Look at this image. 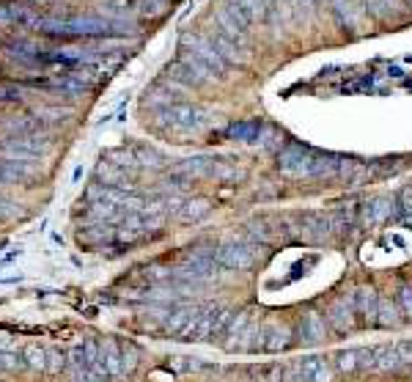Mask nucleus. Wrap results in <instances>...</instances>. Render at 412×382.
<instances>
[{
	"label": "nucleus",
	"instance_id": "obj_1",
	"mask_svg": "<svg viewBox=\"0 0 412 382\" xmlns=\"http://www.w3.org/2000/svg\"><path fill=\"white\" fill-rule=\"evenodd\" d=\"M33 28L47 33V36H61V39H96V36H116L121 33L119 22L102 19V17H36Z\"/></svg>",
	"mask_w": 412,
	"mask_h": 382
},
{
	"label": "nucleus",
	"instance_id": "obj_2",
	"mask_svg": "<svg viewBox=\"0 0 412 382\" xmlns=\"http://www.w3.org/2000/svg\"><path fill=\"white\" fill-rule=\"evenodd\" d=\"M277 165L289 176H330L338 168V162L333 157L314 154L311 149H302V146L283 149V152L277 154Z\"/></svg>",
	"mask_w": 412,
	"mask_h": 382
},
{
	"label": "nucleus",
	"instance_id": "obj_3",
	"mask_svg": "<svg viewBox=\"0 0 412 382\" xmlns=\"http://www.w3.org/2000/svg\"><path fill=\"white\" fill-rule=\"evenodd\" d=\"M157 116L165 127L179 130V132H190L204 124V110L196 105H187V102H168L157 110Z\"/></svg>",
	"mask_w": 412,
	"mask_h": 382
},
{
	"label": "nucleus",
	"instance_id": "obj_4",
	"mask_svg": "<svg viewBox=\"0 0 412 382\" xmlns=\"http://www.w3.org/2000/svg\"><path fill=\"white\" fill-rule=\"evenodd\" d=\"M214 261L220 267H228V270H250L259 261V248L245 245V242H228V245L217 248Z\"/></svg>",
	"mask_w": 412,
	"mask_h": 382
},
{
	"label": "nucleus",
	"instance_id": "obj_5",
	"mask_svg": "<svg viewBox=\"0 0 412 382\" xmlns=\"http://www.w3.org/2000/svg\"><path fill=\"white\" fill-rule=\"evenodd\" d=\"M184 44L190 47V50H184V58L198 61L206 72H212V75H223L225 72V61H223V55L217 53L214 44H209L204 39H190V36H184Z\"/></svg>",
	"mask_w": 412,
	"mask_h": 382
},
{
	"label": "nucleus",
	"instance_id": "obj_6",
	"mask_svg": "<svg viewBox=\"0 0 412 382\" xmlns=\"http://www.w3.org/2000/svg\"><path fill=\"white\" fill-rule=\"evenodd\" d=\"M228 322H231V313H228V311L206 308L204 313H201V319H198V327H196L193 338H196V341H206V338H214V336H220V333H223V330L228 327Z\"/></svg>",
	"mask_w": 412,
	"mask_h": 382
},
{
	"label": "nucleus",
	"instance_id": "obj_7",
	"mask_svg": "<svg viewBox=\"0 0 412 382\" xmlns=\"http://www.w3.org/2000/svg\"><path fill=\"white\" fill-rule=\"evenodd\" d=\"M198 319H201V311L198 308H179L168 316L165 322V333L168 336H179V338H187L196 333L198 327Z\"/></svg>",
	"mask_w": 412,
	"mask_h": 382
},
{
	"label": "nucleus",
	"instance_id": "obj_8",
	"mask_svg": "<svg viewBox=\"0 0 412 382\" xmlns=\"http://www.w3.org/2000/svg\"><path fill=\"white\" fill-rule=\"evenodd\" d=\"M91 372H96L99 377H108V374H121V372H124V363H121V347H119L113 338H108V341L102 344L99 363H96Z\"/></svg>",
	"mask_w": 412,
	"mask_h": 382
},
{
	"label": "nucleus",
	"instance_id": "obj_9",
	"mask_svg": "<svg viewBox=\"0 0 412 382\" xmlns=\"http://www.w3.org/2000/svg\"><path fill=\"white\" fill-rule=\"evenodd\" d=\"M294 372H297L300 382H330L333 380V372H330L327 361H322V358H305V361L297 363Z\"/></svg>",
	"mask_w": 412,
	"mask_h": 382
},
{
	"label": "nucleus",
	"instance_id": "obj_10",
	"mask_svg": "<svg viewBox=\"0 0 412 382\" xmlns=\"http://www.w3.org/2000/svg\"><path fill=\"white\" fill-rule=\"evenodd\" d=\"M354 297H338L333 306H330V313H327V319H330V324L338 330V333H346V330H352V322H354Z\"/></svg>",
	"mask_w": 412,
	"mask_h": 382
},
{
	"label": "nucleus",
	"instance_id": "obj_11",
	"mask_svg": "<svg viewBox=\"0 0 412 382\" xmlns=\"http://www.w3.org/2000/svg\"><path fill=\"white\" fill-rule=\"evenodd\" d=\"M377 311H379V297L374 295V289H360L354 295V313L366 324H377Z\"/></svg>",
	"mask_w": 412,
	"mask_h": 382
},
{
	"label": "nucleus",
	"instance_id": "obj_12",
	"mask_svg": "<svg viewBox=\"0 0 412 382\" xmlns=\"http://www.w3.org/2000/svg\"><path fill=\"white\" fill-rule=\"evenodd\" d=\"M0 130L8 135H31V132H42V121H36L33 116H17V119H3Z\"/></svg>",
	"mask_w": 412,
	"mask_h": 382
},
{
	"label": "nucleus",
	"instance_id": "obj_13",
	"mask_svg": "<svg viewBox=\"0 0 412 382\" xmlns=\"http://www.w3.org/2000/svg\"><path fill=\"white\" fill-rule=\"evenodd\" d=\"M225 135H228L231 141L253 144V141H259V135H261V124H259V121H237V124H228Z\"/></svg>",
	"mask_w": 412,
	"mask_h": 382
},
{
	"label": "nucleus",
	"instance_id": "obj_14",
	"mask_svg": "<svg viewBox=\"0 0 412 382\" xmlns=\"http://www.w3.org/2000/svg\"><path fill=\"white\" fill-rule=\"evenodd\" d=\"M300 336H302V341H319V338H325V319L319 313H308L302 319Z\"/></svg>",
	"mask_w": 412,
	"mask_h": 382
},
{
	"label": "nucleus",
	"instance_id": "obj_15",
	"mask_svg": "<svg viewBox=\"0 0 412 382\" xmlns=\"http://www.w3.org/2000/svg\"><path fill=\"white\" fill-rule=\"evenodd\" d=\"M264 344H261V349H267V352H277V349H286L289 347V330L286 327H270V330H264Z\"/></svg>",
	"mask_w": 412,
	"mask_h": 382
},
{
	"label": "nucleus",
	"instance_id": "obj_16",
	"mask_svg": "<svg viewBox=\"0 0 412 382\" xmlns=\"http://www.w3.org/2000/svg\"><path fill=\"white\" fill-rule=\"evenodd\" d=\"M105 239H110V226H91V229H83L77 234V242L80 245H85V248H94V245H99V242H105Z\"/></svg>",
	"mask_w": 412,
	"mask_h": 382
},
{
	"label": "nucleus",
	"instance_id": "obj_17",
	"mask_svg": "<svg viewBox=\"0 0 412 382\" xmlns=\"http://www.w3.org/2000/svg\"><path fill=\"white\" fill-rule=\"evenodd\" d=\"M402 361H399V352H396V347L390 349V347H379V349H374V369H396Z\"/></svg>",
	"mask_w": 412,
	"mask_h": 382
},
{
	"label": "nucleus",
	"instance_id": "obj_18",
	"mask_svg": "<svg viewBox=\"0 0 412 382\" xmlns=\"http://www.w3.org/2000/svg\"><path fill=\"white\" fill-rule=\"evenodd\" d=\"M36 121H53V124H58V121H67L69 116H71V110H67V107H36L33 113H31Z\"/></svg>",
	"mask_w": 412,
	"mask_h": 382
},
{
	"label": "nucleus",
	"instance_id": "obj_19",
	"mask_svg": "<svg viewBox=\"0 0 412 382\" xmlns=\"http://www.w3.org/2000/svg\"><path fill=\"white\" fill-rule=\"evenodd\" d=\"M396 306H390V300H385V297H379V311H377V324H385V327H390V324H399V319H396Z\"/></svg>",
	"mask_w": 412,
	"mask_h": 382
},
{
	"label": "nucleus",
	"instance_id": "obj_20",
	"mask_svg": "<svg viewBox=\"0 0 412 382\" xmlns=\"http://www.w3.org/2000/svg\"><path fill=\"white\" fill-rule=\"evenodd\" d=\"M22 361L31 366V369H47V352L39 349V347H28L22 352Z\"/></svg>",
	"mask_w": 412,
	"mask_h": 382
},
{
	"label": "nucleus",
	"instance_id": "obj_21",
	"mask_svg": "<svg viewBox=\"0 0 412 382\" xmlns=\"http://www.w3.org/2000/svg\"><path fill=\"white\" fill-rule=\"evenodd\" d=\"M22 99H25V85H17V83L0 85V105H6V102H22Z\"/></svg>",
	"mask_w": 412,
	"mask_h": 382
},
{
	"label": "nucleus",
	"instance_id": "obj_22",
	"mask_svg": "<svg viewBox=\"0 0 412 382\" xmlns=\"http://www.w3.org/2000/svg\"><path fill=\"white\" fill-rule=\"evenodd\" d=\"M206 212H209V204L206 201H190V204H184V209L179 212V218L182 220H198V218H204Z\"/></svg>",
	"mask_w": 412,
	"mask_h": 382
},
{
	"label": "nucleus",
	"instance_id": "obj_23",
	"mask_svg": "<svg viewBox=\"0 0 412 382\" xmlns=\"http://www.w3.org/2000/svg\"><path fill=\"white\" fill-rule=\"evenodd\" d=\"M19 366H22V355H14V352L0 349V372H17Z\"/></svg>",
	"mask_w": 412,
	"mask_h": 382
},
{
	"label": "nucleus",
	"instance_id": "obj_24",
	"mask_svg": "<svg viewBox=\"0 0 412 382\" xmlns=\"http://www.w3.org/2000/svg\"><path fill=\"white\" fill-rule=\"evenodd\" d=\"M360 352L357 349H352V352H343V355H338V369H343V372H352V369H357L360 366Z\"/></svg>",
	"mask_w": 412,
	"mask_h": 382
},
{
	"label": "nucleus",
	"instance_id": "obj_25",
	"mask_svg": "<svg viewBox=\"0 0 412 382\" xmlns=\"http://www.w3.org/2000/svg\"><path fill=\"white\" fill-rule=\"evenodd\" d=\"M121 363H124V372H132L137 366V349L132 344H127V347H121Z\"/></svg>",
	"mask_w": 412,
	"mask_h": 382
},
{
	"label": "nucleus",
	"instance_id": "obj_26",
	"mask_svg": "<svg viewBox=\"0 0 412 382\" xmlns=\"http://www.w3.org/2000/svg\"><path fill=\"white\" fill-rule=\"evenodd\" d=\"M399 306H402V313L412 319V286H402L399 289Z\"/></svg>",
	"mask_w": 412,
	"mask_h": 382
},
{
	"label": "nucleus",
	"instance_id": "obj_27",
	"mask_svg": "<svg viewBox=\"0 0 412 382\" xmlns=\"http://www.w3.org/2000/svg\"><path fill=\"white\" fill-rule=\"evenodd\" d=\"M47 358H50V363H47L50 372H61L67 366V355L64 352H47Z\"/></svg>",
	"mask_w": 412,
	"mask_h": 382
},
{
	"label": "nucleus",
	"instance_id": "obj_28",
	"mask_svg": "<svg viewBox=\"0 0 412 382\" xmlns=\"http://www.w3.org/2000/svg\"><path fill=\"white\" fill-rule=\"evenodd\" d=\"M396 352H399V361H402V363H412V341L399 344V347H396Z\"/></svg>",
	"mask_w": 412,
	"mask_h": 382
},
{
	"label": "nucleus",
	"instance_id": "obj_29",
	"mask_svg": "<svg viewBox=\"0 0 412 382\" xmlns=\"http://www.w3.org/2000/svg\"><path fill=\"white\" fill-rule=\"evenodd\" d=\"M8 207H14V204H11V201H6V198H0V220L14 215V209H8Z\"/></svg>",
	"mask_w": 412,
	"mask_h": 382
},
{
	"label": "nucleus",
	"instance_id": "obj_30",
	"mask_svg": "<svg viewBox=\"0 0 412 382\" xmlns=\"http://www.w3.org/2000/svg\"><path fill=\"white\" fill-rule=\"evenodd\" d=\"M33 3H47V0H33Z\"/></svg>",
	"mask_w": 412,
	"mask_h": 382
}]
</instances>
